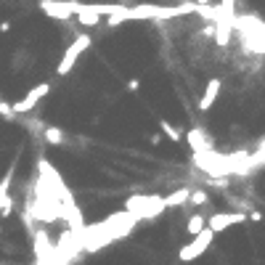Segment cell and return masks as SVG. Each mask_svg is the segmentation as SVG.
Segmentation results:
<instances>
[{"instance_id": "cell-1", "label": "cell", "mask_w": 265, "mask_h": 265, "mask_svg": "<svg viewBox=\"0 0 265 265\" xmlns=\"http://www.w3.org/2000/svg\"><path fill=\"white\" fill-rule=\"evenodd\" d=\"M85 48H90V35H77V40L69 45V48L64 51V58L58 61V67H56V74L58 77H64V74H69L72 69H74V64H77V58L83 56V51Z\"/></svg>"}, {"instance_id": "cell-2", "label": "cell", "mask_w": 265, "mask_h": 265, "mask_svg": "<svg viewBox=\"0 0 265 265\" xmlns=\"http://www.w3.org/2000/svg\"><path fill=\"white\" fill-rule=\"evenodd\" d=\"M212 241H215V231L207 226V228L201 231V233H196V236H194V241H191L189 247H183V249H180V255H178V257H180L183 262H189V260L199 257L201 252H207Z\"/></svg>"}, {"instance_id": "cell-3", "label": "cell", "mask_w": 265, "mask_h": 265, "mask_svg": "<svg viewBox=\"0 0 265 265\" xmlns=\"http://www.w3.org/2000/svg\"><path fill=\"white\" fill-rule=\"evenodd\" d=\"M48 93H51V83H40V85H35L32 90H27L24 96H22L16 104H13V112H16V114H27V112H32V109H35L45 96H48Z\"/></svg>"}, {"instance_id": "cell-4", "label": "cell", "mask_w": 265, "mask_h": 265, "mask_svg": "<svg viewBox=\"0 0 265 265\" xmlns=\"http://www.w3.org/2000/svg\"><path fill=\"white\" fill-rule=\"evenodd\" d=\"M40 8H43L45 16L58 19V22H67V19H72L74 13H77V6H72V3H58V0H40Z\"/></svg>"}, {"instance_id": "cell-5", "label": "cell", "mask_w": 265, "mask_h": 265, "mask_svg": "<svg viewBox=\"0 0 265 265\" xmlns=\"http://www.w3.org/2000/svg\"><path fill=\"white\" fill-rule=\"evenodd\" d=\"M186 144H189V149L194 154H199V157L212 151V138L207 135V130H201V128H194V130L186 133Z\"/></svg>"}, {"instance_id": "cell-6", "label": "cell", "mask_w": 265, "mask_h": 265, "mask_svg": "<svg viewBox=\"0 0 265 265\" xmlns=\"http://www.w3.org/2000/svg\"><path fill=\"white\" fill-rule=\"evenodd\" d=\"M249 217L244 215V212H220V215H212V217H207V226L215 231V233H220V231H226V228H231L233 223H247Z\"/></svg>"}, {"instance_id": "cell-7", "label": "cell", "mask_w": 265, "mask_h": 265, "mask_svg": "<svg viewBox=\"0 0 265 265\" xmlns=\"http://www.w3.org/2000/svg\"><path fill=\"white\" fill-rule=\"evenodd\" d=\"M220 88H223V80H220V77L210 80V85H207V90H205V96H201V101H199V109H201V112H207V109L215 104V98H217V93H220Z\"/></svg>"}, {"instance_id": "cell-8", "label": "cell", "mask_w": 265, "mask_h": 265, "mask_svg": "<svg viewBox=\"0 0 265 265\" xmlns=\"http://www.w3.org/2000/svg\"><path fill=\"white\" fill-rule=\"evenodd\" d=\"M189 199H191V189H180L175 194H170L165 199V207H180V205H189Z\"/></svg>"}, {"instance_id": "cell-9", "label": "cell", "mask_w": 265, "mask_h": 265, "mask_svg": "<svg viewBox=\"0 0 265 265\" xmlns=\"http://www.w3.org/2000/svg\"><path fill=\"white\" fill-rule=\"evenodd\" d=\"M159 130L165 133V138H167V141H173V144H180V141H183L180 130L175 128V125H170L167 119H159Z\"/></svg>"}, {"instance_id": "cell-10", "label": "cell", "mask_w": 265, "mask_h": 265, "mask_svg": "<svg viewBox=\"0 0 265 265\" xmlns=\"http://www.w3.org/2000/svg\"><path fill=\"white\" fill-rule=\"evenodd\" d=\"M205 228H207V217H205V215H191V217H189V226H186V231H189L191 236L201 233Z\"/></svg>"}, {"instance_id": "cell-11", "label": "cell", "mask_w": 265, "mask_h": 265, "mask_svg": "<svg viewBox=\"0 0 265 265\" xmlns=\"http://www.w3.org/2000/svg\"><path fill=\"white\" fill-rule=\"evenodd\" d=\"M43 135H45V141L53 144V146H61V144H64V130H61V128H53V125H48V128L43 130Z\"/></svg>"}, {"instance_id": "cell-12", "label": "cell", "mask_w": 265, "mask_h": 265, "mask_svg": "<svg viewBox=\"0 0 265 265\" xmlns=\"http://www.w3.org/2000/svg\"><path fill=\"white\" fill-rule=\"evenodd\" d=\"M11 178H13V173L8 170V173H6V178L0 180V212H3V205H6V199L11 196V194H8V189H11Z\"/></svg>"}, {"instance_id": "cell-13", "label": "cell", "mask_w": 265, "mask_h": 265, "mask_svg": "<svg viewBox=\"0 0 265 265\" xmlns=\"http://www.w3.org/2000/svg\"><path fill=\"white\" fill-rule=\"evenodd\" d=\"M207 201H210V194H207V191H201V189L191 191V199H189V205H196V207H205Z\"/></svg>"}, {"instance_id": "cell-14", "label": "cell", "mask_w": 265, "mask_h": 265, "mask_svg": "<svg viewBox=\"0 0 265 265\" xmlns=\"http://www.w3.org/2000/svg\"><path fill=\"white\" fill-rule=\"evenodd\" d=\"M0 114H3V117H16V112H13V106L11 104H6V101H0Z\"/></svg>"}, {"instance_id": "cell-15", "label": "cell", "mask_w": 265, "mask_h": 265, "mask_svg": "<svg viewBox=\"0 0 265 265\" xmlns=\"http://www.w3.org/2000/svg\"><path fill=\"white\" fill-rule=\"evenodd\" d=\"M231 8H233V0H223L220 3V11L226 13V19H231Z\"/></svg>"}, {"instance_id": "cell-16", "label": "cell", "mask_w": 265, "mask_h": 265, "mask_svg": "<svg viewBox=\"0 0 265 265\" xmlns=\"http://www.w3.org/2000/svg\"><path fill=\"white\" fill-rule=\"evenodd\" d=\"M128 90H141V80H135V77L128 80Z\"/></svg>"}, {"instance_id": "cell-17", "label": "cell", "mask_w": 265, "mask_h": 265, "mask_svg": "<svg viewBox=\"0 0 265 265\" xmlns=\"http://www.w3.org/2000/svg\"><path fill=\"white\" fill-rule=\"evenodd\" d=\"M180 3H194V0H180Z\"/></svg>"}]
</instances>
